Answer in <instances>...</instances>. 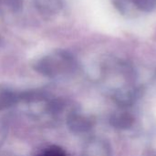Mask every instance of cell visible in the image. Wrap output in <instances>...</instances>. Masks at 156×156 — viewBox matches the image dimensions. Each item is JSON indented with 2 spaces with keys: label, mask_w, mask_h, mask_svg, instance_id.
<instances>
[{
  "label": "cell",
  "mask_w": 156,
  "mask_h": 156,
  "mask_svg": "<svg viewBox=\"0 0 156 156\" xmlns=\"http://www.w3.org/2000/svg\"><path fill=\"white\" fill-rule=\"evenodd\" d=\"M5 135V126L0 122V144L4 140Z\"/></svg>",
  "instance_id": "cell-6"
},
{
  "label": "cell",
  "mask_w": 156,
  "mask_h": 156,
  "mask_svg": "<svg viewBox=\"0 0 156 156\" xmlns=\"http://www.w3.org/2000/svg\"><path fill=\"white\" fill-rule=\"evenodd\" d=\"M34 69L43 76L56 78L72 72L75 61L68 52L56 50L39 58L35 63Z\"/></svg>",
  "instance_id": "cell-1"
},
{
  "label": "cell",
  "mask_w": 156,
  "mask_h": 156,
  "mask_svg": "<svg viewBox=\"0 0 156 156\" xmlns=\"http://www.w3.org/2000/svg\"><path fill=\"white\" fill-rule=\"evenodd\" d=\"M36 156H67L65 151L58 147V146H50L48 148H46L42 153Z\"/></svg>",
  "instance_id": "cell-5"
},
{
  "label": "cell",
  "mask_w": 156,
  "mask_h": 156,
  "mask_svg": "<svg viewBox=\"0 0 156 156\" xmlns=\"http://www.w3.org/2000/svg\"><path fill=\"white\" fill-rule=\"evenodd\" d=\"M20 101V92L13 90H1L0 91V111L7 109Z\"/></svg>",
  "instance_id": "cell-2"
},
{
  "label": "cell",
  "mask_w": 156,
  "mask_h": 156,
  "mask_svg": "<svg viewBox=\"0 0 156 156\" xmlns=\"http://www.w3.org/2000/svg\"><path fill=\"white\" fill-rule=\"evenodd\" d=\"M22 5V0H0V7H4L15 13L20 11Z\"/></svg>",
  "instance_id": "cell-4"
},
{
  "label": "cell",
  "mask_w": 156,
  "mask_h": 156,
  "mask_svg": "<svg viewBox=\"0 0 156 156\" xmlns=\"http://www.w3.org/2000/svg\"><path fill=\"white\" fill-rule=\"evenodd\" d=\"M68 126L74 133L84 132L89 128V122L77 113H71L68 117Z\"/></svg>",
  "instance_id": "cell-3"
}]
</instances>
